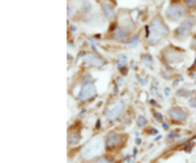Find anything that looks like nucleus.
<instances>
[{"instance_id":"obj_1","label":"nucleus","mask_w":196,"mask_h":163,"mask_svg":"<svg viewBox=\"0 0 196 163\" xmlns=\"http://www.w3.org/2000/svg\"><path fill=\"white\" fill-rule=\"evenodd\" d=\"M169 34V29L160 18H154L152 21L150 26L147 28V35H148V43L152 46L157 45L163 37Z\"/></svg>"},{"instance_id":"obj_2","label":"nucleus","mask_w":196,"mask_h":163,"mask_svg":"<svg viewBox=\"0 0 196 163\" xmlns=\"http://www.w3.org/2000/svg\"><path fill=\"white\" fill-rule=\"evenodd\" d=\"M101 150H102V140L94 139L81 150V155H83L84 159H90L93 156L98 155V153H101Z\"/></svg>"},{"instance_id":"obj_3","label":"nucleus","mask_w":196,"mask_h":163,"mask_svg":"<svg viewBox=\"0 0 196 163\" xmlns=\"http://www.w3.org/2000/svg\"><path fill=\"white\" fill-rule=\"evenodd\" d=\"M186 15L185 8L179 4H173L166 9V17L171 21H180Z\"/></svg>"},{"instance_id":"obj_4","label":"nucleus","mask_w":196,"mask_h":163,"mask_svg":"<svg viewBox=\"0 0 196 163\" xmlns=\"http://www.w3.org/2000/svg\"><path fill=\"white\" fill-rule=\"evenodd\" d=\"M125 108V102L124 101H119L116 102V104H114L112 107H110L106 111V119L107 121H114L123 114V111Z\"/></svg>"},{"instance_id":"obj_5","label":"nucleus","mask_w":196,"mask_h":163,"mask_svg":"<svg viewBox=\"0 0 196 163\" xmlns=\"http://www.w3.org/2000/svg\"><path fill=\"white\" fill-rule=\"evenodd\" d=\"M195 24H196V17L195 16L188 17L187 20L183 22L178 29H176V35H178L179 38H186V37H188L189 33H191L192 28L195 26Z\"/></svg>"},{"instance_id":"obj_6","label":"nucleus","mask_w":196,"mask_h":163,"mask_svg":"<svg viewBox=\"0 0 196 163\" xmlns=\"http://www.w3.org/2000/svg\"><path fill=\"white\" fill-rule=\"evenodd\" d=\"M96 93H97V89H96V86H94V84L86 82L83 87H81L80 94H79V99L83 102L89 101V99H92L94 95H96Z\"/></svg>"},{"instance_id":"obj_7","label":"nucleus","mask_w":196,"mask_h":163,"mask_svg":"<svg viewBox=\"0 0 196 163\" xmlns=\"http://www.w3.org/2000/svg\"><path fill=\"white\" fill-rule=\"evenodd\" d=\"M84 61L86 65L89 67H102L105 64V60L101 58V56L96 55V54H88L85 58H84Z\"/></svg>"},{"instance_id":"obj_8","label":"nucleus","mask_w":196,"mask_h":163,"mask_svg":"<svg viewBox=\"0 0 196 163\" xmlns=\"http://www.w3.org/2000/svg\"><path fill=\"white\" fill-rule=\"evenodd\" d=\"M169 116L174 121H185L187 119V112L180 107H173L169 110Z\"/></svg>"},{"instance_id":"obj_9","label":"nucleus","mask_w":196,"mask_h":163,"mask_svg":"<svg viewBox=\"0 0 196 163\" xmlns=\"http://www.w3.org/2000/svg\"><path fill=\"white\" fill-rule=\"evenodd\" d=\"M121 141H122L121 134L111 133V134L107 136V139H106V146L107 148H115L118 145H121Z\"/></svg>"},{"instance_id":"obj_10","label":"nucleus","mask_w":196,"mask_h":163,"mask_svg":"<svg viewBox=\"0 0 196 163\" xmlns=\"http://www.w3.org/2000/svg\"><path fill=\"white\" fill-rule=\"evenodd\" d=\"M166 61H169L170 64H178L182 61V55L178 54L176 51H166Z\"/></svg>"},{"instance_id":"obj_11","label":"nucleus","mask_w":196,"mask_h":163,"mask_svg":"<svg viewBox=\"0 0 196 163\" xmlns=\"http://www.w3.org/2000/svg\"><path fill=\"white\" fill-rule=\"evenodd\" d=\"M84 22L92 25V26H101V25H103V20L101 18V16H99L98 13H96V15H93V16H90V17L85 18Z\"/></svg>"},{"instance_id":"obj_12","label":"nucleus","mask_w":196,"mask_h":163,"mask_svg":"<svg viewBox=\"0 0 196 163\" xmlns=\"http://www.w3.org/2000/svg\"><path fill=\"white\" fill-rule=\"evenodd\" d=\"M125 37H127V31H125L124 29L122 28H116L115 30H114V34H112V38L115 41H122L124 39Z\"/></svg>"},{"instance_id":"obj_13","label":"nucleus","mask_w":196,"mask_h":163,"mask_svg":"<svg viewBox=\"0 0 196 163\" xmlns=\"http://www.w3.org/2000/svg\"><path fill=\"white\" fill-rule=\"evenodd\" d=\"M102 12H103V15L106 16V18H109V20H112V18L115 17V12H114V9L110 7V5H103Z\"/></svg>"},{"instance_id":"obj_14","label":"nucleus","mask_w":196,"mask_h":163,"mask_svg":"<svg viewBox=\"0 0 196 163\" xmlns=\"http://www.w3.org/2000/svg\"><path fill=\"white\" fill-rule=\"evenodd\" d=\"M79 141H80V136L77 133H71L68 136V143L71 146H75L76 143H79Z\"/></svg>"},{"instance_id":"obj_15","label":"nucleus","mask_w":196,"mask_h":163,"mask_svg":"<svg viewBox=\"0 0 196 163\" xmlns=\"http://www.w3.org/2000/svg\"><path fill=\"white\" fill-rule=\"evenodd\" d=\"M81 9H83L84 13H89V12L92 11V4L89 3V0H84V2H83V7H81Z\"/></svg>"},{"instance_id":"obj_16","label":"nucleus","mask_w":196,"mask_h":163,"mask_svg":"<svg viewBox=\"0 0 196 163\" xmlns=\"http://www.w3.org/2000/svg\"><path fill=\"white\" fill-rule=\"evenodd\" d=\"M141 61L144 63V65L147 67H152V56L150 55H141Z\"/></svg>"},{"instance_id":"obj_17","label":"nucleus","mask_w":196,"mask_h":163,"mask_svg":"<svg viewBox=\"0 0 196 163\" xmlns=\"http://www.w3.org/2000/svg\"><path fill=\"white\" fill-rule=\"evenodd\" d=\"M137 125L139 127H145V125H147V119L144 116H139L137 117Z\"/></svg>"},{"instance_id":"obj_18","label":"nucleus","mask_w":196,"mask_h":163,"mask_svg":"<svg viewBox=\"0 0 196 163\" xmlns=\"http://www.w3.org/2000/svg\"><path fill=\"white\" fill-rule=\"evenodd\" d=\"M130 45H131V47H136V46L139 45V37H137V35L132 37V39L130 41Z\"/></svg>"},{"instance_id":"obj_19","label":"nucleus","mask_w":196,"mask_h":163,"mask_svg":"<svg viewBox=\"0 0 196 163\" xmlns=\"http://www.w3.org/2000/svg\"><path fill=\"white\" fill-rule=\"evenodd\" d=\"M185 3L189 8H196V0H185Z\"/></svg>"},{"instance_id":"obj_20","label":"nucleus","mask_w":196,"mask_h":163,"mask_svg":"<svg viewBox=\"0 0 196 163\" xmlns=\"http://www.w3.org/2000/svg\"><path fill=\"white\" fill-rule=\"evenodd\" d=\"M125 63H127V56L125 55L119 56V65H123V64H125Z\"/></svg>"},{"instance_id":"obj_21","label":"nucleus","mask_w":196,"mask_h":163,"mask_svg":"<svg viewBox=\"0 0 196 163\" xmlns=\"http://www.w3.org/2000/svg\"><path fill=\"white\" fill-rule=\"evenodd\" d=\"M94 163H112L111 161H109V159H106V158H99V159H97Z\"/></svg>"},{"instance_id":"obj_22","label":"nucleus","mask_w":196,"mask_h":163,"mask_svg":"<svg viewBox=\"0 0 196 163\" xmlns=\"http://www.w3.org/2000/svg\"><path fill=\"white\" fill-rule=\"evenodd\" d=\"M153 115H154V117H156V119H157V120H158V121H162V115L160 114V112H154Z\"/></svg>"},{"instance_id":"obj_23","label":"nucleus","mask_w":196,"mask_h":163,"mask_svg":"<svg viewBox=\"0 0 196 163\" xmlns=\"http://www.w3.org/2000/svg\"><path fill=\"white\" fill-rule=\"evenodd\" d=\"M174 137H176V133H171L169 136V139H174Z\"/></svg>"},{"instance_id":"obj_24","label":"nucleus","mask_w":196,"mask_h":163,"mask_svg":"<svg viewBox=\"0 0 196 163\" xmlns=\"http://www.w3.org/2000/svg\"><path fill=\"white\" fill-rule=\"evenodd\" d=\"M118 84L122 85V84H123V80H122V78H118Z\"/></svg>"},{"instance_id":"obj_25","label":"nucleus","mask_w":196,"mask_h":163,"mask_svg":"<svg viewBox=\"0 0 196 163\" xmlns=\"http://www.w3.org/2000/svg\"><path fill=\"white\" fill-rule=\"evenodd\" d=\"M169 91H170V90H169V89H166V90H165V94H166V95H169V94H170V93H169Z\"/></svg>"},{"instance_id":"obj_26","label":"nucleus","mask_w":196,"mask_h":163,"mask_svg":"<svg viewBox=\"0 0 196 163\" xmlns=\"http://www.w3.org/2000/svg\"><path fill=\"white\" fill-rule=\"evenodd\" d=\"M194 77H195V80H196V74H194Z\"/></svg>"}]
</instances>
